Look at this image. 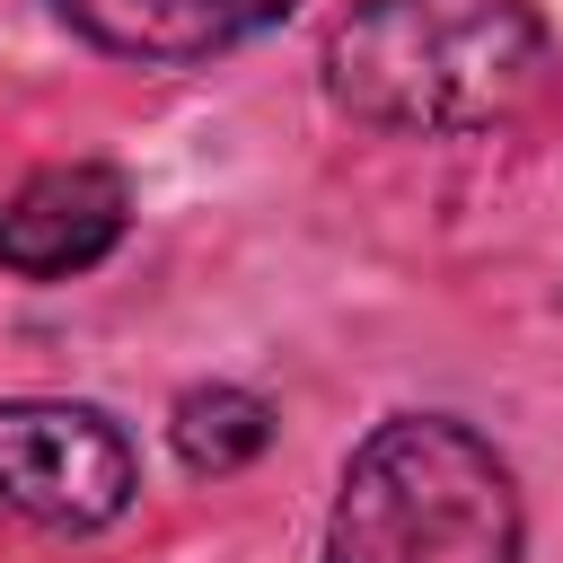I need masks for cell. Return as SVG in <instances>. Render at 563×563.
Instances as JSON below:
<instances>
[{
    "label": "cell",
    "instance_id": "cell-6",
    "mask_svg": "<svg viewBox=\"0 0 563 563\" xmlns=\"http://www.w3.org/2000/svg\"><path fill=\"white\" fill-rule=\"evenodd\" d=\"M273 431H282V413H273V396H255V387H238V378H202V387H185L176 405H167V449H176V466L185 475H238V466H255L264 449H273Z\"/></svg>",
    "mask_w": 563,
    "mask_h": 563
},
{
    "label": "cell",
    "instance_id": "cell-3",
    "mask_svg": "<svg viewBox=\"0 0 563 563\" xmlns=\"http://www.w3.org/2000/svg\"><path fill=\"white\" fill-rule=\"evenodd\" d=\"M141 449L106 405L79 396H0V510L44 537H97L132 519Z\"/></svg>",
    "mask_w": 563,
    "mask_h": 563
},
{
    "label": "cell",
    "instance_id": "cell-2",
    "mask_svg": "<svg viewBox=\"0 0 563 563\" xmlns=\"http://www.w3.org/2000/svg\"><path fill=\"white\" fill-rule=\"evenodd\" d=\"M317 563H528L519 475L466 413H387L334 475Z\"/></svg>",
    "mask_w": 563,
    "mask_h": 563
},
{
    "label": "cell",
    "instance_id": "cell-4",
    "mask_svg": "<svg viewBox=\"0 0 563 563\" xmlns=\"http://www.w3.org/2000/svg\"><path fill=\"white\" fill-rule=\"evenodd\" d=\"M132 229V176L106 158L35 167L0 194V273L9 282H79Z\"/></svg>",
    "mask_w": 563,
    "mask_h": 563
},
{
    "label": "cell",
    "instance_id": "cell-1",
    "mask_svg": "<svg viewBox=\"0 0 563 563\" xmlns=\"http://www.w3.org/2000/svg\"><path fill=\"white\" fill-rule=\"evenodd\" d=\"M554 88V26L537 0H343L325 26V97L405 141H466L519 123Z\"/></svg>",
    "mask_w": 563,
    "mask_h": 563
},
{
    "label": "cell",
    "instance_id": "cell-5",
    "mask_svg": "<svg viewBox=\"0 0 563 563\" xmlns=\"http://www.w3.org/2000/svg\"><path fill=\"white\" fill-rule=\"evenodd\" d=\"M53 18L106 62L202 70V62L273 35L282 18H299V0H53Z\"/></svg>",
    "mask_w": 563,
    "mask_h": 563
}]
</instances>
